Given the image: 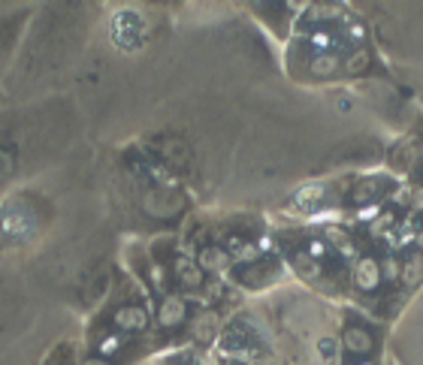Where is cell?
I'll list each match as a JSON object with an SVG mask.
<instances>
[{"mask_svg": "<svg viewBox=\"0 0 423 365\" xmlns=\"http://www.w3.org/2000/svg\"><path fill=\"white\" fill-rule=\"evenodd\" d=\"M339 344H342V353L348 359H363V356H372L375 353V332L369 326H363V323H348L342 329V335H339Z\"/></svg>", "mask_w": 423, "mask_h": 365, "instance_id": "obj_1", "label": "cell"}, {"mask_svg": "<svg viewBox=\"0 0 423 365\" xmlns=\"http://www.w3.org/2000/svg\"><path fill=\"white\" fill-rule=\"evenodd\" d=\"M351 284L357 293L363 296H372L384 287V278H381V265H378V256L372 254H360L351 265Z\"/></svg>", "mask_w": 423, "mask_h": 365, "instance_id": "obj_2", "label": "cell"}, {"mask_svg": "<svg viewBox=\"0 0 423 365\" xmlns=\"http://www.w3.org/2000/svg\"><path fill=\"white\" fill-rule=\"evenodd\" d=\"M190 317V305L185 296H176V293H167L161 299V308H157V326L163 329H179L185 326Z\"/></svg>", "mask_w": 423, "mask_h": 365, "instance_id": "obj_3", "label": "cell"}, {"mask_svg": "<svg viewBox=\"0 0 423 365\" xmlns=\"http://www.w3.org/2000/svg\"><path fill=\"white\" fill-rule=\"evenodd\" d=\"M172 278L179 281L181 290H190V293L206 287V272L197 265L194 256H185V254H179L176 260H172Z\"/></svg>", "mask_w": 423, "mask_h": 365, "instance_id": "obj_4", "label": "cell"}, {"mask_svg": "<svg viewBox=\"0 0 423 365\" xmlns=\"http://www.w3.org/2000/svg\"><path fill=\"white\" fill-rule=\"evenodd\" d=\"M112 323H115V329L121 332H143V329H148V311L143 308V305H121V308H115V314H112Z\"/></svg>", "mask_w": 423, "mask_h": 365, "instance_id": "obj_5", "label": "cell"}, {"mask_svg": "<svg viewBox=\"0 0 423 365\" xmlns=\"http://www.w3.org/2000/svg\"><path fill=\"white\" fill-rule=\"evenodd\" d=\"M197 265H200L206 275H224L233 265V260H230V254L221 245H203L200 254H197Z\"/></svg>", "mask_w": 423, "mask_h": 365, "instance_id": "obj_6", "label": "cell"}, {"mask_svg": "<svg viewBox=\"0 0 423 365\" xmlns=\"http://www.w3.org/2000/svg\"><path fill=\"white\" fill-rule=\"evenodd\" d=\"M323 242L330 245V251H336L339 256H342V260H357V256H360L354 236L342 227H323Z\"/></svg>", "mask_w": 423, "mask_h": 365, "instance_id": "obj_7", "label": "cell"}, {"mask_svg": "<svg viewBox=\"0 0 423 365\" xmlns=\"http://www.w3.org/2000/svg\"><path fill=\"white\" fill-rule=\"evenodd\" d=\"M384 178L375 176V178H360L351 190V205L357 209H363V205H372V203H381V196H384Z\"/></svg>", "mask_w": 423, "mask_h": 365, "instance_id": "obj_8", "label": "cell"}, {"mask_svg": "<svg viewBox=\"0 0 423 365\" xmlns=\"http://www.w3.org/2000/svg\"><path fill=\"white\" fill-rule=\"evenodd\" d=\"M224 251H227L230 260L239 263V265H254V263L263 260V254H267V251H260V245L245 242V238H239V236H230L227 245H224Z\"/></svg>", "mask_w": 423, "mask_h": 365, "instance_id": "obj_9", "label": "cell"}, {"mask_svg": "<svg viewBox=\"0 0 423 365\" xmlns=\"http://www.w3.org/2000/svg\"><path fill=\"white\" fill-rule=\"evenodd\" d=\"M342 55L339 52H321V55H312L309 57V76L312 79H333L342 73Z\"/></svg>", "mask_w": 423, "mask_h": 365, "instance_id": "obj_10", "label": "cell"}, {"mask_svg": "<svg viewBox=\"0 0 423 365\" xmlns=\"http://www.w3.org/2000/svg\"><path fill=\"white\" fill-rule=\"evenodd\" d=\"M399 284L405 290H417L423 284V254L414 251V247L402 256V278H399Z\"/></svg>", "mask_w": 423, "mask_h": 365, "instance_id": "obj_11", "label": "cell"}, {"mask_svg": "<svg viewBox=\"0 0 423 365\" xmlns=\"http://www.w3.org/2000/svg\"><path fill=\"white\" fill-rule=\"evenodd\" d=\"M323 196H327V187L309 185V187H303V190H296V194H294V209L312 212V209H318V205L323 203Z\"/></svg>", "mask_w": 423, "mask_h": 365, "instance_id": "obj_12", "label": "cell"}, {"mask_svg": "<svg viewBox=\"0 0 423 365\" xmlns=\"http://www.w3.org/2000/svg\"><path fill=\"white\" fill-rule=\"evenodd\" d=\"M378 265H381V278H384V284H393V287L399 284V278H402V256L399 254H393V251L381 254Z\"/></svg>", "mask_w": 423, "mask_h": 365, "instance_id": "obj_13", "label": "cell"}, {"mask_svg": "<svg viewBox=\"0 0 423 365\" xmlns=\"http://www.w3.org/2000/svg\"><path fill=\"white\" fill-rule=\"evenodd\" d=\"M190 332H194L197 341H212V335L218 332V314H212V311L197 314L194 323H190Z\"/></svg>", "mask_w": 423, "mask_h": 365, "instance_id": "obj_14", "label": "cell"}, {"mask_svg": "<svg viewBox=\"0 0 423 365\" xmlns=\"http://www.w3.org/2000/svg\"><path fill=\"white\" fill-rule=\"evenodd\" d=\"M290 263H294L296 275H303L305 281H318L321 278V263L312 260L305 251H294V256H290Z\"/></svg>", "mask_w": 423, "mask_h": 365, "instance_id": "obj_15", "label": "cell"}, {"mask_svg": "<svg viewBox=\"0 0 423 365\" xmlns=\"http://www.w3.org/2000/svg\"><path fill=\"white\" fill-rule=\"evenodd\" d=\"M369 64H372V52H369L366 46H357L354 52H351V57L345 61L342 70L348 73V76H360V73L369 70Z\"/></svg>", "mask_w": 423, "mask_h": 365, "instance_id": "obj_16", "label": "cell"}, {"mask_svg": "<svg viewBox=\"0 0 423 365\" xmlns=\"http://www.w3.org/2000/svg\"><path fill=\"white\" fill-rule=\"evenodd\" d=\"M396 223H399V214H396V209H384L375 221L369 223V236H372V238L387 236V232H393V230H396Z\"/></svg>", "mask_w": 423, "mask_h": 365, "instance_id": "obj_17", "label": "cell"}, {"mask_svg": "<svg viewBox=\"0 0 423 365\" xmlns=\"http://www.w3.org/2000/svg\"><path fill=\"white\" fill-rule=\"evenodd\" d=\"M309 46H312V55L336 52V33L330 30V28H314L309 33Z\"/></svg>", "mask_w": 423, "mask_h": 365, "instance_id": "obj_18", "label": "cell"}, {"mask_svg": "<svg viewBox=\"0 0 423 365\" xmlns=\"http://www.w3.org/2000/svg\"><path fill=\"white\" fill-rule=\"evenodd\" d=\"M309 19L321 28V24H327V21L345 19V12L339 10V6H333V3H318V6H312V10H309Z\"/></svg>", "mask_w": 423, "mask_h": 365, "instance_id": "obj_19", "label": "cell"}, {"mask_svg": "<svg viewBox=\"0 0 423 365\" xmlns=\"http://www.w3.org/2000/svg\"><path fill=\"white\" fill-rule=\"evenodd\" d=\"M342 24H345V39L348 43H354V48L366 46V28H363V21H357L354 15H345Z\"/></svg>", "mask_w": 423, "mask_h": 365, "instance_id": "obj_20", "label": "cell"}, {"mask_svg": "<svg viewBox=\"0 0 423 365\" xmlns=\"http://www.w3.org/2000/svg\"><path fill=\"white\" fill-rule=\"evenodd\" d=\"M124 347V335L121 332H115V335H103L100 341H97V356H103V359H109Z\"/></svg>", "mask_w": 423, "mask_h": 365, "instance_id": "obj_21", "label": "cell"}, {"mask_svg": "<svg viewBox=\"0 0 423 365\" xmlns=\"http://www.w3.org/2000/svg\"><path fill=\"white\" fill-rule=\"evenodd\" d=\"M303 251L309 254L312 260H318V263H323V260H327L330 254H333V251H330V245L323 242V236H312L309 242H305V247H303Z\"/></svg>", "mask_w": 423, "mask_h": 365, "instance_id": "obj_22", "label": "cell"}, {"mask_svg": "<svg viewBox=\"0 0 423 365\" xmlns=\"http://www.w3.org/2000/svg\"><path fill=\"white\" fill-rule=\"evenodd\" d=\"M339 350H342V344H339V338H333V335H323V338H318V356L323 362H333L336 356H339Z\"/></svg>", "mask_w": 423, "mask_h": 365, "instance_id": "obj_23", "label": "cell"}, {"mask_svg": "<svg viewBox=\"0 0 423 365\" xmlns=\"http://www.w3.org/2000/svg\"><path fill=\"white\" fill-rule=\"evenodd\" d=\"M411 199H414V185H399L390 194V203H393L396 209H411Z\"/></svg>", "mask_w": 423, "mask_h": 365, "instance_id": "obj_24", "label": "cell"}, {"mask_svg": "<svg viewBox=\"0 0 423 365\" xmlns=\"http://www.w3.org/2000/svg\"><path fill=\"white\" fill-rule=\"evenodd\" d=\"M381 212H384V205H381V203H372V205H363V209H357V218H360V221L369 227V223L375 221Z\"/></svg>", "mask_w": 423, "mask_h": 365, "instance_id": "obj_25", "label": "cell"}, {"mask_svg": "<svg viewBox=\"0 0 423 365\" xmlns=\"http://www.w3.org/2000/svg\"><path fill=\"white\" fill-rule=\"evenodd\" d=\"M152 284H154L157 290H167V269H163L161 263L152 265Z\"/></svg>", "mask_w": 423, "mask_h": 365, "instance_id": "obj_26", "label": "cell"}, {"mask_svg": "<svg viewBox=\"0 0 423 365\" xmlns=\"http://www.w3.org/2000/svg\"><path fill=\"white\" fill-rule=\"evenodd\" d=\"M411 209L423 212V185H414V199H411Z\"/></svg>", "mask_w": 423, "mask_h": 365, "instance_id": "obj_27", "label": "cell"}, {"mask_svg": "<svg viewBox=\"0 0 423 365\" xmlns=\"http://www.w3.org/2000/svg\"><path fill=\"white\" fill-rule=\"evenodd\" d=\"M345 365H378L375 356H363V359H348Z\"/></svg>", "mask_w": 423, "mask_h": 365, "instance_id": "obj_28", "label": "cell"}, {"mask_svg": "<svg viewBox=\"0 0 423 365\" xmlns=\"http://www.w3.org/2000/svg\"><path fill=\"white\" fill-rule=\"evenodd\" d=\"M82 365H112V362H109V359H103V356H88V359L82 362Z\"/></svg>", "mask_w": 423, "mask_h": 365, "instance_id": "obj_29", "label": "cell"}, {"mask_svg": "<svg viewBox=\"0 0 423 365\" xmlns=\"http://www.w3.org/2000/svg\"><path fill=\"white\" fill-rule=\"evenodd\" d=\"M414 251H420V254H423V230L417 232V238H414Z\"/></svg>", "mask_w": 423, "mask_h": 365, "instance_id": "obj_30", "label": "cell"}, {"mask_svg": "<svg viewBox=\"0 0 423 365\" xmlns=\"http://www.w3.org/2000/svg\"><path fill=\"white\" fill-rule=\"evenodd\" d=\"M224 365H251V362H245V359H233V356H230V359L224 362Z\"/></svg>", "mask_w": 423, "mask_h": 365, "instance_id": "obj_31", "label": "cell"}]
</instances>
